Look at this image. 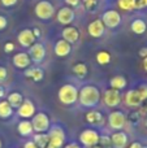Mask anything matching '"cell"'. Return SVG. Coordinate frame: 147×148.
Here are the masks:
<instances>
[{
  "label": "cell",
  "instance_id": "cell-24",
  "mask_svg": "<svg viewBox=\"0 0 147 148\" xmlns=\"http://www.w3.org/2000/svg\"><path fill=\"white\" fill-rule=\"evenodd\" d=\"M25 75L27 77V78H31L33 81L39 82V81L43 79L44 73H43V70H42L41 68H30V69H27L25 72Z\"/></svg>",
  "mask_w": 147,
  "mask_h": 148
},
{
  "label": "cell",
  "instance_id": "cell-40",
  "mask_svg": "<svg viewBox=\"0 0 147 148\" xmlns=\"http://www.w3.org/2000/svg\"><path fill=\"white\" fill-rule=\"evenodd\" d=\"M65 3H67L69 7H77L78 4H80V1L81 0H64Z\"/></svg>",
  "mask_w": 147,
  "mask_h": 148
},
{
  "label": "cell",
  "instance_id": "cell-38",
  "mask_svg": "<svg viewBox=\"0 0 147 148\" xmlns=\"http://www.w3.org/2000/svg\"><path fill=\"white\" fill-rule=\"evenodd\" d=\"M13 49H14V44L10 43V42H8V43L4 44V51L7 52V53H9V52H12Z\"/></svg>",
  "mask_w": 147,
  "mask_h": 148
},
{
  "label": "cell",
  "instance_id": "cell-48",
  "mask_svg": "<svg viewBox=\"0 0 147 148\" xmlns=\"http://www.w3.org/2000/svg\"><path fill=\"white\" fill-rule=\"evenodd\" d=\"M91 148H103V147H100V146L98 144V146H94V147H91Z\"/></svg>",
  "mask_w": 147,
  "mask_h": 148
},
{
  "label": "cell",
  "instance_id": "cell-26",
  "mask_svg": "<svg viewBox=\"0 0 147 148\" xmlns=\"http://www.w3.org/2000/svg\"><path fill=\"white\" fill-rule=\"evenodd\" d=\"M13 114V108L10 107V104L7 100H3L0 101V118L5 120V118H9Z\"/></svg>",
  "mask_w": 147,
  "mask_h": 148
},
{
  "label": "cell",
  "instance_id": "cell-6",
  "mask_svg": "<svg viewBox=\"0 0 147 148\" xmlns=\"http://www.w3.org/2000/svg\"><path fill=\"white\" fill-rule=\"evenodd\" d=\"M126 125V116L121 110H113L108 114V126L115 131L122 130Z\"/></svg>",
  "mask_w": 147,
  "mask_h": 148
},
{
  "label": "cell",
  "instance_id": "cell-34",
  "mask_svg": "<svg viewBox=\"0 0 147 148\" xmlns=\"http://www.w3.org/2000/svg\"><path fill=\"white\" fill-rule=\"evenodd\" d=\"M129 121H132L133 123L139 122V112H133V113H130V116H129Z\"/></svg>",
  "mask_w": 147,
  "mask_h": 148
},
{
  "label": "cell",
  "instance_id": "cell-32",
  "mask_svg": "<svg viewBox=\"0 0 147 148\" xmlns=\"http://www.w3.org/2000/svg\"><path fill=\"white\" fill-rule=\"evenodd\" d=\"M137 90H138V92H139L142 100H143V101H146V100H147V84H141Z\"/></svg>",
  "mask_w": 147,
  "mask_h": 148
},
{
  "label": "cell",
  "instance_id": "cell-9",
  "mask_svg": "<svg viewBox=\"0 0 147 148\" xmlns=\"http://www.w3.org/2000/svg\"><path fill=\"white\" fill-rule=\"evenodd\" d=\"M103 101L108 108H116L121 103V95L119 90L108 88L103 94Z\"/></svg>",
  "mask_w": 147,
  "mask_h": 148
},
{
  "label": "cell",
  "instance_id": "cell-29",
  "mask_svg": "<svg viewBox=\"0 0 147 148\" xmlns=\"http://www.w3.org/2000/svg\"><path fill=\"white\" fill-rule=\"evenodd\" d=\"M72 70L78 78H85L86 74H87V66H86V64H83V62H78V64H76Z\"/></svg>",
  "mask_w": 147,
  "mask_h": 148
},
{
  "label": "cell",
  "instance_id": "cell-44",
  "mask_svg": "<svg viewBox=\"0 0 147 148\" xmlns=\"http://www.w3.org/2000/svg\"><path fill=\"white\" fill-rule=\"evenodd\" d=\"M63 148H82V147L77 143H69V144H67V146H64Z\"/></svg>",
  "mask_w": 147,
  "mask_h": 148
},
{
  "label": "cell",
  "instance_id": "cell-25",
  "mask_svg": "<svg viewBox=\"0 0 147 148\" xmlns=\"http://www.w3.org/2000/svg\"><path fill=\"white\" fill-rule=\"evenodd\" d=\"M7 101L10 104V107L12 108H20V105L22 104L23 101V96L20 94V92H12V94L8 95V99Z\"/></svg>",
  "mask_w": 147,
  "mask_h": 148
},
{
  "label": "cell",
  "instance_id": "cell-4",
  "mask_svg": "<svg viewBox=\"0 0 147 148\" xmlns=\"http://www.w3.org/2000/svg\"><path fill=\"white\" fill-rule=\"evenodd\" d=\"M48 146L51 148H63L65 143V133L60 126H52L48 130Z\"/></svg>",
  "mask_w": 147,
  "mask_h": 148
},
{
  "label": "cell",
  "instance_id": "cell-14",
  "mask_svg": "<svg viewBox=\"0 0 147 148\" xmlns=\"http://www.w3.org/2000/svg\"><path fill=\"white\" fill-rule=\"evenodd\" d=\"M35 39H36L35 35H34L33 30H30V29H23V30L17 35L18 43H20L22 47H25V48L33 46V44L35 43Z\"/></svg>",
  "mask_w": 147,
  "mask_h": 148
},
{
  "label": "cell",
  "instance_id": "cell-7",
  "mask_svg": "<svg viewBox=\"0 0 147 148\" xmlns=\"http://www.w3.org/2000/svg\"><path fill=\"white\" fill-rule=\"evenodd\" d=\"M99 139H100V134L96 130L93 129H87V130H83L80 134V142L83 147L91 148L94 146H98L99 144Z\"/></svg>",
  "mask_w": 147,
  "mask_h": 148
},
{
  "label": "cell",
  "instance_id": "cell-3",
  "mask_svg": "<svg viewBox=\"0 0 147 148\" xmlns=\"http://www.w3.org/2000/svg\"><path fill=\"white\" fill-rule=\"evenodd\" d=\"M31 125H33V130L36 134L41 133H48L49 127H51V122H49V117L43 112L35 113L31 120Z\"/></svg>",
  "mask_w": 147,
  "mask_h": 148
},
{
  "label": "cell",
  "instance_id": "cell-43",
  "mask_svg": "<svg viewBox=\"0 0 147 148\" xmlns=\"http://www.w3.org/2000/svg\"><path fill=\"white\" fill-rule=\"evenodd\" d=\"M142 147H143V144H141L139 142H133L129 146V148H142Z\"/></svg>",
  "mask_w": 147,
  "mask_h": 148
},
{
  "label": "cell",
  "instance_id": "cell-11",
  "mask_svg": "<svg viewBox=\"0 0 147 148\" xmlns=\"http://www.w3.org/2000/svg\"><path fill=\"white\" fill-rule=\"evenodd\" d=\"M30 59L33 62H36V64H39V62H42L44 60V57H46V47L43 46L42 43H34L33 46L30 47Z\"/></svg>",
  "mask_w": 147,
  "mask_h": 148
},
{
  "label": "cell",
  "instance_id": "cell-49",
  "mask_svg": "<svg viewBox=\"0 0 147 148\" xmlns=\"http://www.w3.org/2000/svg\"><path fill=\"white\" fill-rule=\"evenodd\" d=\"M0 148H1V139H0Z\"/></svg>",
  "mask_w": 147,
  "mask_h": 148
},
{
  "label": "cell",
  "instance_id": "cell-15",
  "mask_svg": "<svg viewBox=\"0 0 147 148\" xmlns=\"http://www.w3.org/2000/svg\"><path fill=\"white\" fill-rule=\"evenodd\" d=\"M17 113H18V116L22 118H33V116L35 114V105L33 104L31 100L23 99L22 104L20 105Z\"/></svg>",
  "mask_w": 147,
  "mask_h": 148
},
{
  "label": "cell",
  "instance_id": "cell-13",
  "mask_svg": "<svg viewBox=\"0 0 147 148\" xmlns=\"http://www.w3.org/2000/svg\"><path fill=\"white\" fill-rule=\"evenodd\" d=\"M124 101L128 107L137 108V107H141V105H142L143 100H142V97H141L138 90H129L124 96Z\"/></svg>",
  "mask_w": 147,
  "mask_h": 148
},
{
  "label": "cell",
  "instance_id": "cell-36",
  "mask_svg": "<svg viewBox=\"0 0 147 148\" xmlns=\"http://www.w3.org/2000/svg\"><path fill=\"white\" fill-rule=\"evenodd\" d=\"M7 77H8L7 69H5L4 66H0V82L5 81V79H7Z\"/></svg>",
  "mask_w": 147,
  "mask_h": 148
},
{
  "label": "cell",
  "instance_id": "cell-30",
  "mask_svg": "<svg viewBox=\"0 0 147 148\" xmlns=\"http://www.w3.org/2000/svg\"><path fill=\"white\" fill-rule=\"evenodd\" d=\"M117 5L122 10H134L135 0H117Z\"/></svg>",
  "mask_w": 147,
  "mask_h": 148
},
{
  "label": "cell",
  "instance_id": "cell-41",
  "mask_svg": "<svg viewBox=\"0 0 147 148\" xmlns=\"http://www.w3.org/2000/svg\"><path fill=\"white\" fill-rule=\"evenodd\" d=\"M138 55H139L142 59H145L147 57V47H142V48L139 49V52H138Z\"/></svg>",
  "mask_w": 147,
  "mask_h": 148
},
{
  "label": "cell",
  "instance_id": "cell-5",
  "mask_svg": "<svg viewBox=\"0 0 147 148\" xmlns=\"http://www.w3.org/2000/svg\"><path fill=\"white\" fill-rule=\"evenodd\" d=\"M34 12H35V16L39 18V20H51L55 14V7L47 0H42V1L36 3L35 8H34Z\"/></svg>",
  "mask_w": 147,
  "mask_h": 148
},
{
  "label": "cell",
  "instance_id": "cell-2",
  "mask_svg": "<svg viewBox=\"0 0 147 148\" xmlns=\"http://www.w3.org/2000/svg\"><path fill=\"white\" fill-rule=\"evenodd\" d=\"M57 97H59L60 103L64 105H73L77 103L78 100V90L76 86L70 83H67L64 86L60 87L59 92H57Z\"/></svg>",
  "mask_w": 147,
  "mask_h": 148
},
{
  "label": "cell",
  "instance_id": "cell-18",
  "mask_svg": "<svg viewBox=\"0 0 147 148\" xmlns=\"http://www.w3.org/2000/svg\"><path fill=\"white\" fill-rule=\"evenodd\" d=\"M54 51H55V55H56V56L65 57L72 52V44L68 43V42L64 40V39H60V40H57L56 44H55Z\"/></svg>",
  "mask_w": 147,
  "mask_h": 148
},
{
  "label": "cell",
  "instance_id": "cell-37",
  "mask_svg": "<svg viewBox=\"0 0 147 148\" xmlns=\"http://www.w3.org/2000/svg\"><path fill=\"white\" fill-rule=\"evenodd\" d=\"M7 25H8L7 18H5L4 16H0V31L4 30V29L7 27Z\"/></svg>",
  "mask_w": 147,
  "mask_h": 148
},
{
  "label": "cell",
  "instance_id": "cell-10",
  "mask_svg": "<svg viewBox=\"0 0 147 148\" xmlns=\"http://www.w3.org/2000/svg\"><path fill=\"white\" fill-rule=\"evenodd\" d=\"M56 18H57V21H59L61 25L68 26V25H70V23L74 21L76 13L70 7H63L61 9H59V12H57Z\"/></svg>",
  "mask_w": 147,
  "mask_h": 148
},
{
  "label": "cell",
  "instance_id": "cell-23",
  "mask_svg": "<svg viewBox=\"0 0 147 148\" xmlns=\"http://www.w3.org/2000/svg\"><path fill=\"white\" fill-rule=\"evenodd\" d=\"M126 79H125V77L122 75H115L111 78V81H109V86H111V88H115V90H122L126 87Z\"/></svg>",
  "mask_w": 147,
  "mask_h": 148
},
{
  "label": "cell",
  "instance_id": "cell-47",
  "mask_svg": "<svg viewBox=\"0 0 147 148\" xmlns=\"http://www.w3.org/2000/svg\"><path fill=\"white\" fill-rule=\"evenodd\" d=\"M4 95H5L4 88H3V87H0V97H4Z\"/></svg>",
  "mask_w": 147,
  "mask_h": 148
},
{
  "label": "cell",
  "instance_id": "cell-50",
  "mask_svg": "<svg viewBox=\"0 0 147 148\" xmlns=\"http://www.w3.org/2000/svg\"><path fill=\"white\" fill-rule=\"evenodd\" d=\"M142 148H147V146H143V147H142Z\"/></svg>",
  "mask_w": 147,
  "mask_h": 148
},
{
  "label": "cell",
  "instance_id": "cell-16",
  "mask_svg": "<svg viewBox=\"0 0 147 148\" xmlns=\"http://www.w3.org/2000/svg\"><path fill=\"white\" fill-rule=\"evenodd\" d=\"M87 31H89V34H90V36L98 39V38H100V36H103L104 31H106V26H104L102 20H95L89 23Z\"/></svg>",
  "mask_w": 147,
  "mask_h": 148
},
{
  "label": "cell",
  "instance_id": "cell-17",
  "mask_svg": "<svg viewBox=\"0 0 147 148\" xmlns=\"http://www.w3.org/2000/svg\"><path fill=\"white\" fill-rule=\"evenodd\" d=\"M12 61H13V65L16 68H18V69H26L30 65L31 59L29 56V53H26V52H18V53H16L13 56Z\"/></svg>",
  "mask_w": 147,
  "mask_h": 148
},
{
  "label": "cell",
  "instance_id": "cell-27",
  "mask_svg": "<svg viewBox=\"0 0 147 148\" xmlns=\"http://www.w3.org/2000/svg\"><path fill=\"white\" fill-rule=\"evenodd\" d=\"M34 143L36 144L38 148H46L48 146V134L47 133H41L34 135Z\"/></svg>",
  "mask_w": 147,
  "mask_h": 148
},
{
  "label": "cell",
  "instance_id": "cell-22",
  "mask_svg": "<svg viewBox=\"0 0 147 148\" xmlns=\"http://www.w3.org/2000/svg\"><path fill=\"white\" fill-rule=\"evenodd\" d=\"M17 130L20 133V135L22 136H27L33 133V125H31V121H27V120H23V121H20V123L17 125Z\"/></svg>",
  "mask_w": 147,
  "mask_h": 148
},
{
  "label": "cell",
  "instance_id": "cell-45",
  "mask_svg": "<svg viewBox=\"0 0 147 148\" xmlns=\"http://www.w3.org/2000/svg\"><path fill=\"white\" fill-rule=\"evenodd\" d=\"M33 33H34V35H35V38H39V36H41V31H39V29H33Z\"/></svg>",
  "mask_w": 147,
  "mask_h": 148
},
{
  "label": "cell",
  "instance_id": "cell-28",
  "mask_svg": "<svg viewBox=\"0 0 147 148\" xmlns=\"http://www.w3.org/2000/svg\"><path fill=\"white\" fill-rule=\"evenodd\" d=\"M111 53L107 51H99L96 53V61L99 65H108L111 62Z\"/></svg>",
  "mask_w": 147,
  "mask_h": 148
},
{
  "label": "cell",
  "instance_id": "cell-33",
  "mask_svg": "<svg viewBox=\"0 0 147 148\" xmlns=\"http://www.w3.org/2000/svg\"><path fill=\"white\" fill-rule=\"evenodd\" d=\"M83 3H85V7L89 10H94V8L98 4V0H83Z\"/></svg>",
  "mask_w": 147,
  "mask_h": 148
},
{
  "label": "cell",
  "instance_id": "cell-1",
  "mask_svg": "<svg viewBox=\"0 0 147 148\" xmlns=\"http://www.w3.org/2000/svg\"><path fill=\"white\" fill-rule=\"evenodd\" d=\"M102 99L100 90L93 84H86L78 91V101L82 107L94 108L99 104Z\"/></svg>",
  "mask_w": 147,
  "mask_h": 148
},
{
  "label": "cell",
  "instance_id": "cell-21",
  "mask_svg": "<svg viewBox=\"0 0 147 148\" xmlns=\"http://www.w3.org/2000/svg\"><path fill=\"white\" fill-rule=\"evenodd\" d=\"M130 29H132V31L134 34H137V35H142V34H145L146 30H147V23L143 20H141V18H137V20H134L132 22Z\"/></svg>",
  "mask_w": 147,
  "mask_h": 148
},
{
  "label": "cell",
  "instance_id": "cell-46",
  "mask_svg": "<svg viewBox=\"0 0 147 148\" xmlns=\"http://www.w3.org/2000/svg\"><path fill=\"white\" fill-rule=\"evenodd\" d=\"M143 69H145L146 72H147V57H145V59H143Z\"/></svg>",
  "mask_w": 147,
  "mask_h": 148
},
{
  "label": "cell",
  "instance_id": "cell-39",
  "mask_svg": "<svg viewBox=\"0 0 147 148\" xmlns=\"http://www.w3.org/2000/svg\"><path fill=\"white\" fill-rule=\"evenodd\" d=\"M16 3H17V0H1V4L4 5V7H12Z\"/></svg>",
  "mask_w": 147,
  "mask_h": 148
},
{
  "label": "cell",
  "instance_id": "cell-31",
  "mask_svg": "<svg viewBox=\"0 0 147 148\" xmlns=\"http://www.w3.org/2000/svg\"><path fill=\"white\" fill-rule=\"evenodd\" d=\"M99 146L103 147V148H109V147H112L111 136H108V135H100V139H99Z\"/></svg>",
  "mask_w": 147,
  "mask_h": 148
},
{
  "label": "cell",
  "instance_id": "cell-35",
  "mask_svg": "<svg viewBox=\"0 0 147 148\" xmlns=\"http://www.w3.org/2000/svg\"><path fill=\"white\" fill-rule=\"evenodd\" d=\"M147 7V0H135V9H143Z\"/></svg>",
  "mask_w": 147,
  "mask_h": 148
},
{
  "label": "cell",
  "instance_id": "cell-8",
  "mask_svg": "<svg viewBox=\"0 0 147 148\" xmlns=\"http://www.w3.org/2000/svg\"><path fill=\"white\" fill-rule=\"evenodd\" d=\"M100 20L103 21V23H104L106 27L116 29L117 26L121 23V16H120V13L117 12V10L108 9V10H106V12L103 13V16H102Z\"/></svg>",
  "mask_w": 147,
  "mask_h": 148
},
{
  "label": "cell",
  "instance_id": "cell-19",
  "mask_svg": "<svg viewBox=\"0 0 147 148\" xmlns=\"http://www.w3.org/2000/svg\"><path fill=\"white\" fill-rule=\"evenodd\" d=\"M61 35H63V39H64V40H67L68 43L73 44L80 39V31H78V29L74 27V26H67V27L63 30Z\"/></svg>",
  "mask_w": 147,
  "mask_h": 148
},
{
  "label": "cell",
  "instance_id": "cell-12",
  "mask_svg": "<svg viewBox=\"0 0 147 148\" xmlns=\"http://www.w3.org/2000/svg\"><path fill=\"white\" fill-rule=\"evenodd\" d=\"M111 143L113 148H126L128 143H129V136L122 130L115 131L111 135Z\"/></svg>",
  "mask_w": 147,
  "mask_h": 148
},
{
  "label": "cell",
  "instance_id": "cell-20",
  "mask_svg": "<svg viewBox=\"0 0 147 148\" xmlns=\"http://www.w3.org/2000/svg\"><path fill=\"white\" fill-rule=\"evenodd\" d=\"M85 120L87 123L93 126H100L102 123L104 122V117L99 110H95V109H91L89 110L87 113L85 114Z\"/></svg>",
  "mask_w": 147,
  "mask_h": 148
},
{
  "label": "cell",
  "instance_id": "cell-42",
  "mask_svg": "<svg viewBox=\"0 0 147 148\" xmlns=\"http://www.w3.org/2000/svg\"><path fill=\"white\" fill-rule=\"evenodd\" d=\"M23 148H38V147H36V144L31 140V142H26L25 146H23Z\"/></svg>",
  "mask_w": 147,
  "mask_h": 148
}]
</instances>
